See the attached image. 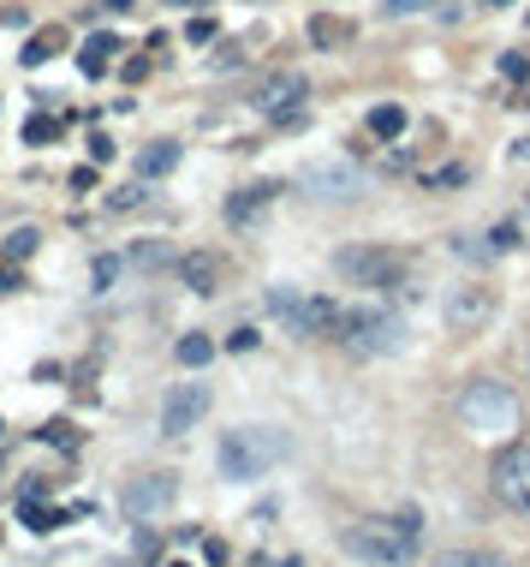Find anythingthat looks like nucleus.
<instances>
[{
    "label": "nucleus",
    "mask_w": 530,
    "mask_h": 567,
    "mask_svg": "<svg viewBox=\"0 0 530 567\" xmlns=\"http://www.w3.org/2000/svg\"><path fill=\"white\" fill-rule=\"evenodd\" d=\"M286 454H292V436L286 430H274V425H239V430L220 436L215 467H220V478H232V484H250V478H269Z\"/></svg>",
    "instance_id": "nucleus-1"
},
{
    "label": "nucleus",
    "mask_w": 530,
    "mask_h": 567,
    "mask_svg": "<svg viewBox=\"0 0 530 567\" xmlns=\"http://www.w3.org/2000/svg\"><path fill=\"white\" fill-rule=\"evenodd\" d=\"M346 549L358 561H376V567H400L418 556V514H400V520H358L346 526Z\"/></svg>",
    "instance_id": "nucleus-2"
},
{
    "label": "nucleus",
    "mask_w": 530,
    "mask_h": 567,
    "mask_svg": "<svg viewBox=\"0 0 530 567\" xmlns=\"http://www.w3.org/2000/svg\"><path fill=\"white\" fill-rule=\"evenodd\" d=\"M459 418H465L470 436H507V430H519V395H512L507 383L477 376L459 395Z\"/></svg>",
    "instance_id": "nucleus-3"
},
{
    "label": "nucleus",
    "mask_w": 530,
    "mask_h": 567,
    "mask_svg": "<svg viewBox=\"0 0 530 567\" xmlns=\"http://www.w3.org/2000/svg\"><path fill=\"white\" fill-rule=\"evenodd\" d=\"M334 341H346L351 353L358 359H388V353H400L405 346V323L393 311H370V304H358V311H346L340 317V334H334Z\"/></svg>",
    "instance_id": "nucleus-4"
},
{
    "label": "nucleus",
    "mask_w": 530,
    "mask_h": 567,
    "mask_svg": "<svg viewBox=\"0 0 530 567\" xmlns=\"http://www.w3.org/2000/svg\"><path fill=\"white\" fill-rule=\"evenodd\" d=\"M334 269H340L351 287H376V293L405 287V257L388 252V245H346V252L334 257Z\"/></svg>",
    "instance_id": "nucleus-5"
},
{
    "label": "nucleus",
    "mask_w": 530,
    "mask_h": 567,
    "mask_svg": "<svg viewBox=\"0 0 530 567\" xmlns=\"http://www.w3.org/2000/svg\"><path fill=\"white\" fill-rule=\"evenodd\" d=\"M299 185H304L316 203H358L364 192H370V173H364L358 162H346V156H328V162H311V168H304Z\"/></svg>",
    "instance_id": "nucleus-6"
},
{
    "label": "nucleus",
    "mask_w": 530,
    "mask_h": 567,
    "mask_svg": "<svg viewBox=\"0 0 530 567\" xmlns=\"http://www.w3.org/2000/svg\"><path fill=\"white\" fill-rule=\"evenodd\" d=\"M500 507H512V514H530V442H512L495 454V472H489Z\"/></svg>",
    "instance_id": "nucleus-7"
},
{
    "label": "nucleus",
    "mask_w": 530,
    "mask_h": 567,
    "mask_svg": "<svg viewBox=\"0 0 530 567\" xmlns=\"http://www.w3.org/2000/svg\"><path fill=\"white\" fill-rule=\"evenodd\" d=\"M173 502H180V478H173V472H138L120 490V507L131 520H155V514H167Z\"/></svg>",
    "instance_id": "nucleus-8"
},
{
    "label": "nucleus",
    "mask_w": 530,
    "mask_h": 567,
    "mask_svg": "<svg viewBox=\"0 0 530 567\" xmlns=\"http://www.w3.org/2000/svg\"><path fill=\"white\" fill-rule=\"evenodd\" d=\"M209 383H180L167 400H161V436H185L203 425V413H209Z\"/></svg>",
    "instance_id": "nucleus-9"
},
{
    "label": "nucleus",
    "mask_w": 530,
    "mask_h": 567,
    "mask_svg": "<svg viewBox=\"0 0 530 567\" xmlns=\"http://www.w3.org/2000/svg\"><path fill=\"white\" fill-rule=\"evenodd\" d=\"M311 96V78L304 72H269V78L257 84V114H269V120H281V114H299V101Z\"/></svg>",
    "instance_id": "nucleus-10"
},
{
    "label": "nucleus",
    "mask_w": 530,
    "mask_h": 567,
    "mask_svg": "<svg viewBox=\"0 0 530 567\" xmlns=\"http://www.w3.org/2000/svg\"><path fill=\"white\" fill-rule=\"evenodd\" d=\"M489 317H495V293H489V287H453V299H447V329L453 334H477Z\"/></svg>",
    "instance_id": "nucleus-11"
},
{
    "label": "nucleus",
    "mask_w": 530,
    "mask_h": 567,
    "mask_svg": "<svg viewBox=\"0 0 530 567\" xmlns=\"http://www.w3.org/2000/svg\"><path fill=\"white\" fill-rule=\"evenodd\" d=\"M274 197H281V185H274V180L245 185V192H232V197H227V222H232V227H257L262 215L274 210Z\"/></svg>",
    "instance_id": "nucleus-12"
},
{
    "label": "nucleus",
    "mask_w": 530,
    "mask_h": 567,
    "mask_svg": "<svg viewBox=\"0 0 530 567\" xmlns=\"http://www.w3.org/2000/svg\"><path fill=\"white\" fill-rule=\"evenodd\" d=\"M180 281L191 287V293H203V299L220 293V257L215 252H185L180 257Z\"/></svg>",
    "instance_id": "nucleus-13"
},
{
    "label": "nucleus",
    "mask_w": 530,
    "mask_h": 567,
    "mask_svg": "<svg viewBox=\"0 0 530 567\" xmlns=\"http://www.w3.org/2000/svg\"><path fill=\"white\" fill-rule=\"evenodd\" d=\"M180 168V143H150V150H138V180H161V173Z\"/></svg>",
    "instance_id": "nucleus-14"
},
{
    "label": "nucleus",
    "mask_w": 530,
    "mask_h": 567,
    "mask_svg": "<svg viewBox=\"0 0 530 567\" xmlns=\"http://www.w3.org/2000/svg\"><path fill=\"white\" fill-rule=\"evenodd\" d=\"M351 36H358V24H351V19H328V12H316V19H311V42H316V49H346Z\"/></svg>",
    "instance_id": "nucleus-15"
},
{
    "label": "nucleus",
    "mask_w": 530,
    "mask_h": 567,
    "mask_svg": "<svg viewBox=\"0 0 530 567\" xmlns=\"http://www.w3.org/2000/svg\"><path fill=\"white\" fill-rule=\"evenodd\" d=\"M61 42H66V31H61V24H48V31H36L31 42H24L19 61L24 66H42V61H54V54H61Z\"/></svg>",
    "instance_id": "nucleus-16"
},
{
    "label": "nucleus",
    "mask_w": 530,
    "mask_h": 567,
    "mask_svg": "<svg viewBox=\"0 0 530 567\" xmlns=\"http://www.w3.org/2000/svg\"><path fill=\"white\" fill-rule=\"evenodd\" d=\"M113 49H120L113 36H90V42H84V54H78L84 78H101V72H108V61H113Z\"/></svg>",
    "instance_id": "nucleus-17"
},
{
    "label": "nucleus",
    "mask_w": 530,
    "mask_h": 567,
    "mask_svg": "<svg viewBox=\"0 0 530 567\" xmlns=\"http://www.w3.org/2000/svg\"><path fill=\"white\" fill-rule=\"evenodd\" d=\"M173 359H180L185 371H203V365L215 359V341H209V334H185V341L173 346Z\"/></svg>",
    "instance_id": "nucleus-18"
},
{
    "label": "nucleus",
    "mask_w": 530,
    "mask_h": 567,
    "mask_svg": "<svg viewBox=\"0 0 530 567\" xmlns=\"http://www.w3.org/2000/svg\"><path fill=\"white\" fill-rule=\"evenodd\" d=\"M370 132H376L381 143H393V138L405 132V108H400V101H381V108L370 114Z\"/></svg>",
    "instance_id": "nucleus-19"
},
{
    "label": "nucleus",
    "mask_w": 530,
    "mask_h": 567,
    "mask_svg": "<svg viewBox=\"0 0 530 567\" xmlns=\"http://www.w3.org/2000/svg\"><path fill=\"white\" fill-rule=\"evenodd\" d=\"M435 567H500V556H489V549H441Z\"/></svg>",
    "instance_id": "nucleus-20"
},
{
    "label": "nucleus",
    "mask_w": 530,
    "mask_h": 567,
    "mask_svg": "<svg viewBox=\"0 0 530 567\" xmlns=\"http://www.w3.org/2000/svg\"><path fill=\"white\" fill-rule=\"evenodd\" d=\"M36 239H42V234H36V227H19V234H12V239H7V264H24V257H31V252H36Z\"/></svg>",
    "instance_id": "nucleus-21"
},
{
    "label": "nucleus",
    "mask_w": 530,
    "mask_h": 567,
    "mask_svg": "<svg viewBox=\"0 0 530 567\" xmlns=\"http://www.w3.org/2000/svg\"><path fill=\"white\" fill-rule=\"evenodd\" d=\"M90 281H96V293H113V281H120V257H96Z\"/></svg>",
    "instance_id": "nucleus-22"
},
{
    "label": "nucleus",
    "mask_w": 530,
    "mask_h": 567,
    "mask_svg": "<svg viewBox=\"0 0 530 567\" xmlns=\"http://www.w3.org/2000/svg\"><path fill=\"white\" fill-rule=\"evenodd\" d=\"M470 180V173L459 168V162H453V168H435V173H423V192H441V185H465Z\"/></svg>",
    "instance_id": "nucleus-23"
},
{
    "label": "nucleus",
    "mask_w": 530,
    "mask_h": 567,
    "mask_svg": "<svg viewBox=\"0 0 530 567\" xmlns=\"http://www.w3.org/2000/svg\"><path fill=\"white\" fill-rule=\"evenodd\" d=\"M453 252H459L465 264H489V257H495V252H489V239H470V234H465V239H453Z\"/></svg>",
    "instance_id": "nucleus-24"
},
{
    "label": "nucleus",
    "mask_w": 530,
    "mask_h": 567,
    "mask_svg": "<svg viewBox=\"0 0 530 567\" xmlns=\"http://www.w3.org/2000/svg\"><path fill=\"white\" fill-rule=\"evenodd\" d=\"M435 0H388V7H381V19H418V12H430Z\"/></svg>",
    "instance_id": "nucleus-25"
},
{
    "label": "nucleus",
    "mask_w": 530,
    "mask_h": 567,
    "mask_svg": "<svg viewBox=\"0 0 530 567\" xmlns=\"http://www.w3.org/2000/svg\"><path fill=\"white\" fill-rule=\"evenodd\" d=\"M483 239H489V252L500 257V252H512V245H519V227H512V222H500L495 234H483Z\"/></svg>",
    "instance_id": "nucleus-26"
},
{
    "label": "nucleus",
    "mask_w": 530,
    "mask_h": 567,
    "mask_svg": "<svg viewBox=\"0 0 530 567\" xmlns=\"http://www.w3.org/2000/svg\"><path fill=\"white\" fill-rule=\"evenodd\" d=\"M54 138V120H42V114H31V126H24V143H48Z\"/></svg>",
    "instance_id": "nucleus-27"
},
{
    "label": "nucleus",
    "mask_w": 530,
    "mask_h": 567,
    "mask_svg": "<svg viewBox=\"0 0 530 567\" xmlns=\"http://www.w3.org/2000/svg\"><path fill=\"white\" fill-rule=\"evenodd\" d=\"M48 442H54V448H78V436H72L66 418H54V425H48Z\"/></svg>",
    "instance_id": "nucleus-28"
},
{
    "label": "nucleus",
    "mask_w": 530,
    "mask_h": 567,
    "mask_svg": "<svg viewBox=\"0 0 530 567\" xmlns=\"http://www.w3.org/2000/svg\"><path fill=\"white\" fill-rule=\"evenodd\" d=\"M131 264L155 269V264H167V252H161V245H138V252H131Z\"/></svg>",
    "instance_id": "nucleus-29"
},
{
    "label": "nucleus",
    "mask_w": 530,
    "mask_h": 567,
    "mask_svg": "<svg viewBox=\"0 0 530 567\" xmlns=\"http://www.w3.org/2000/svg\"><path fill=\"white\" fill-rule=\"evenodd\" d=\"M101 162H113V138H90V168H101Z\"/></svg>",
    "instance_id": "nucleus-30"
},
{
    "label": "nucleus",
    "mask_w": 530,
    "mask_h": 567,
    "mask_svg": "<svg viewBox=\"0 0 530 567\" xmlns=\"http://www.w3.org/2000/svg\"><path fill=\"white\" fill-rule=\"evenodd\" d=\"M185 36H191V42H215V19H191Z\"/></svg>",
    "instance_id": "nucleus-31"
},
{
    "label": "nucleus",
    "mask_w": 530,
    "mask_h": 567,
    "mask_svg": "<svg viewBox=\"0 0 530 567\" xmlns=\"http://www.w3.org/2000/svg\"><path fill=\"white\" fill-rule=\"evenodd\" d=\"M72 192H96V168H78V173H72Z\"/></svg>",
    "instance_id": "nucleus-32"
},
{
    "label": "nucleus",
    "mask_w": 530,
    "mask_h": 567,
    "mask_svg": "<svg viewBox=\"0 0 530 567\" xmlns=\"http://www.w3.org/2000/svg\"><path fill=\"white\" fill-rule=\"evenodd\" d=\"M227 346H232V353H250V346H257V329H239V334H232Z\"/></svg>",
    "instance_id": "nucleus-33"
},
{
    "label": "nucleus",
    "mask_w": 530,
    "mask_h": 567,
    "mask_svg": "<svg viewBox=\"0 0 530 567\" xmlns=\"http://www.w3.org/2000/svg\"><path fill=\"white\" fill-rule=\"evenodd\" d=\"M12 287H19V275H12V269H0V293H12Z\"/></svg>",
    "instance_id": "nucleus-34"
},
{
    "label": "nucleus",
    "mask_w": 530,
    "mask_h": 567,
    "mask_svg": "<svg viewBox=\"0 0 530 567\" xmlns=\"http://www.w3.org/2000/svg\"><path fill=\"white\" fill-rule=\"evenodd\" d=\"M489 7H512V0H489Z\"/></svg>",
    "instance_id": "nucleus-35"
},
{
    "label": "nucleus",
    "mask_w": 530,
    "mask_h": 567,
    "mask_svg": "<svg viewBox=\"0 0 530 567\" xmlns=\"http://www.w3.org/2000/svg\"><path fill=\"white\" fill-rule=\"evenodd\" d=\"M524 371H530V346H524Z\"/></svg>",
    "instance_id": "nucleus-36"
},
{
    "label": "nucleus",
    "mask_w": 530,
    "mask_h": 567,
    "mask_svg": "<svg viewBox=\"0 0 530 567\" xmlns=\"http://www.w3.org/2000/svg\"><path fill=\"white\" fill-rule=\"evenodd\" d=\"M167 7H185V0H167Z\"/></svg>",
    "instance_id": "nucleus-37"
},
{
    "label": "nucleus",
    "mask_w": 530,
    "mask_h": 567,
    "mask_svg": "<svg viewBox=\"0 0 530 567\" xmlns=\"http://www.w3.org/2000/svg\"><path fill=\"white\" fill-rule=\"evenodd\" d=\"M0 436H7V425H0Z\"/></svg>",
    "instance_id": "nucleus-38"
}]
</instances>
